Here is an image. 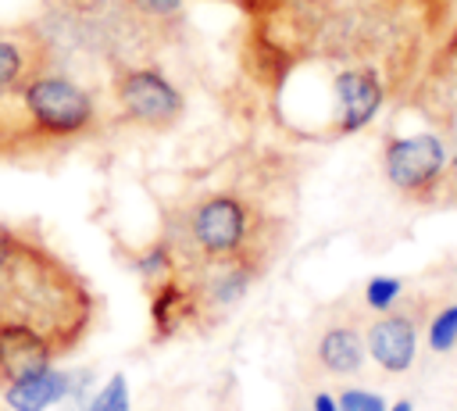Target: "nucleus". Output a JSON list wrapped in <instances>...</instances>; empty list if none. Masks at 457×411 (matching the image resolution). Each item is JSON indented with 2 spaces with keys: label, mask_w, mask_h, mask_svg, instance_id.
<instances>
[{
  "label": "nucleus",
  "mask_w": 457,
  "mask_h": 411,
  "mask_svg": "<svg viewBox=\"0 0 457 411\" xmlns=\"http://www.w3.org/2000/svg\"><path fill=\"white\" fill-rule=\"evenodd\" d=\"M314 361L332 379L357 375L364 368V361H368L364 325H357L353 318H336V322L321 325V332L314 340Z\"/></svg>",
  "instance_id": "1a4fd4ad"
},
{
  "label": "nucleus",
  "mask_w": 457,
  "mask_h": 411,
  "mask_svg": "<svg viewBox=\"0 0 457 411\" xmlns=\"http://www.w3.org/2000/svg\"><path fill=\"white\" fill-rule=\"evenodd\" d=\"M332 89H336V129L339 132L364 129L378 114L382 96H386V89H382V82H378V75L371 68H346V71H339Z\"/></svg>",
  "instance_id": "6e6552de"
},
{
  "label": "nucleus",
  "mask_w": 457,
  "mask_h": 411,
  "mask_svg": "<svg viewBox=\"0 0 457 411\" xmlns=\"http://www.w3.org/2000/svg\"><path fill=\"white\" fill-rule=\"evenodd\" d=\"M118 104L132 122L150 129H168L182 114L179 89L150 68H132L118 79Z\"/></svg>",
  "instance_id": "423d86ee"
},
{
  "label": "nucleus",
  "mask_w": 457,
  "mask_h": 411,
  "mask_svg": "<svg viewBox=\"0 0 457 411\" xmlns=\"http://www.w3.org/2000/svg\"><path fill=\"white\" fill-rule=\"evenodd\" d=\"M25 71V54L14 39H0V93H7L11 86L21 82Z\"/></svg>",
  "instance_id": "4468645a"
},
{
  "label": "nucleus",
  "mask_w": 457,
  "mask_h": 411,
  "mask_svg": "<svg viewBox=\"0 0 457 411\" xmlns=\"http://www.w3.org/2000/svg\"><path fill=\"white\" fill-rule=\"evenodd\" d=\"M7 411H11V407H7Z\"/></svg>",
  "instance_id": "6ab92c4d"
},
{
  "label": "nucleus",
  "mask_w": 457,
  "mask_h": 411,
  "mask_svg": "<svg viewBox=\"0 0 457 411\" xmlns=\"http://www.w3.org/2000/svg\"><path fill=\"white\" fill-rule=\"evenodd\" d=\"M425 329V307L421 300H411L403 307L375 315V322L364 325V347L368 357L378 365L382 375H407L418 361V343Z\"/></svg>",
  "instance_id": "39448f33"
},
{
  "label": "nucleus",
  "mask_w": 457,
  "mask_h": 411,
  "mask_svg": "<svg viewBox=\"0 0 457 411\" xmlns=\"http://www.w3.org/2000/svg\"><path fill=\"white\" fill-rule=\"evenodd\" d=\"M186 250H189V264L193 261H225L236 254H250L257 257L253 243H250V211L246 204H239L228 193L207 197L204 204L193 207L189 222H186Z\"/></svg>",
  "instance_id": "f03ea898"
},
{
  "label": "nucleus",
  "mask_w": 457,
  "mask_h": 411,
  "mask_svg": "<svg viewBox=\"0 0 457 411\" xmlns=\"http://www.w3.org/2000/svg\"><path fill=\"white\" fill-rule=\"evenodd\" d=\"M21 104L39 136H79L93 125V100L61 75H36L21 86Z\"/></svg>",
  "instance_id": "7ed1b4c3"
},
{
  "label": "nucleus",
  "mask_w": 457,
  "mask_h": 411,
  "mask_svg": "<svg viewBox=\"0 0 457 411\" xmlns=\"http://www.w3.org/2000/svg\"><path fill=\"white\" fill-rule=\"evenodd\" d=\"M400 297H403V279H396V275H371L364 282V293H361V300L371 315L393 311L400 304Z\"/></svg>",
  "instance_id": "f8f14e48"
},
{
  "label": "nucleus",
  "mask_w": 457,
  "mask_h": 411,
  "mask_svg": "<svg viewBox=\"0 0 457 411\" xmlns=\"http://www.w3.org/2000/svg\"><path fill=\"white\" fill-rule=\"evenodd\" d=\"M150 293V332L154 340H171L186 329L200 332V300L189 275L171 272L157 282H146Z\"/></svg>",
  "instance_id": "0eeeda50"
},
{
  "label": "nucleus",
  "mask_w": 457,
  "mask_h": 411,
  "mask_svg": "<svg viewBox=\"0 0 457 411\" xmlns=\"http://www.w3.org/2000/svg\"><path fill=\"white\" fill-rule=\"evenodd\" d=\"M86 411H129V382H125V375H121V372L111 375V379L104 382V390L89 400Z\"/></svg>",
  "instance_id": "ddd939ff"
},
{
  "label": "nucleus",
  "mask_w": 457,
  "mask_h": 411,
  "mask_svg": "<svg viewBox=\"0 0 457 411\" xmlns=\"http://www.w3.org/2000/svg\"><path fill=\"white\" fill-rule=\"evenodd\" d=\"M4 390V400L11 411H46L50 404H61L71 390V372H57L54 365L36 372V375H25L18 382H7L0 386Z\"/></svg>",
  "instance_id": "9d476101"
},
{
  "label": "nucleus",
  "mask_w": 457,
  "mask_h": 411,
  "mask_svg": "<svg viewBox=\"0 0 457 411\" xmlns=\"http://www.w3.org/2000/svg\"><path fill=\"white\" fill-rule=\"evenodd\" d=\"M336 400H339V411H386L389 407L382 393L364 390V386H343Z\"/></svg>",
  "instance_id": "2eb2a0df"
},
{
  "label": "nucleus",
  "mask_w": 457,
  "mask_h": 411,
  "mask_svg": "<svg viewBox=\"0 0 457 411\" xmlns=\"http://www.w3.org/2000/svg\"><path fill=\"white\" fill-rule=\"evenodd\" d=\"M386 411H414V400H411V397H400V400H396V404H389Z\"/></svg>",
  "instance_id": "a211bd4d"
},
{
  "label": "nucleus",
  "mask_w": 457,
  "mask_h": 411,
  "mask_svg": "<svg viewBox=\"0 0 457 411\" xmlns=\"http://www.w3.org/2000/svg\"><path fill=\"white\" fill-rule=\"evenodd\" d=\"M311 411H339L336 393H328V390H314V393H311Z\"/></svg>",
  "instance_id": "f3484780"
},
{
  "label": "nucleus",
  "mask_w": 457,
  "mask_h": 411,
  "mask_svg": "<svg viewBox=\"0 0 457 411\" xmlns=\"http://www.w3.org/2000/svg\"><path fill=\"white\" fill-rule=\"evenodd\" d=\"M143 14H154V18H164V14H171V11H179V4L182 0H132Z\"/></svg>",
  "instance_id": "dca6fc26"
},
{
  "label": "nucleus",
  "mask_w": 457,
  "mask_h": 411,
  "mask_svg": "<svg viewBox=\"0 0 457 411\" xmlns=\"http://www.w3.org/2000/svg\"><path fill=\"white\" fill-rule=\"evenodd\" d=\"M425 347L432 354H453L457 350V300H446L439 304L428 318H425Z\"/></svg>",
  "instance_id": "9b49d317"
},
{
  "label": "nucleus",
  "mask_w": 457,
  "mask_h": 411,
  "mask_svg": "<svg viewBox=\"0 0 457 411\" xmlns=\"http://www.w3.org/2000/svg\"><path fill=\"white\" fill-rule=\"evenodd\" d=\"M382 164H386V179L400 193L428 197L443 186V175L450 172V147L436 132L396 136V139L386 143Z\"/></svg>",
  "instance_id": "20e7f679"
},
{
  "label": "nucleus",
  "mask_w": 457,
  "mask_h": 411,
  "mask_svg": "<svg viewBox=\"0 0 457 411\" xmlns=\"http://www.w3.org/2000/svg\"><path fill=\"white\" fill-rule=\"evenodd\" d=\"M93 311L96 300L82 275L0 229V386L71 354L89 336Z\"/></svg>",
  "instance_id": "f257e3e1"
}]
</instances>
